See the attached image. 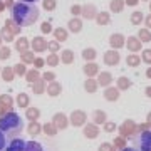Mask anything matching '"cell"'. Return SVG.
I'll return each instance as SVG.
<instances>
[{"label":"cell","instance_id":"1","mask_svg":"<svg viewBox=\"0 0 151 151\" xmlns=\"http://www.w3.org/2000/svg\"><path fill=\"white\" fill-rule=\"evenodd\" d=\"M12 19L19 25H32L34 22L39 19V9L32 4H25V2H19L12 9Z\"/></svg>","mask_w":151,"mask_h":151},{"label":"cell","instance_id":"2","mask_svg":"<svg viewBox=\"0 0 151 151\" xmlns=\"http://www.w3.org/2000/svg\"><path fill=\"white\" fill-rule=\"evenodd\" d=\"M22 126H24L22 119L15 113H7L5 116L0 118V129L9 138H17V134H20Z\"/></svg>","mask_w":151,"mask_h":151},{"label":"cell","instance_id":"3","mask_svg":"<svg viewBox=\"0 0 151 151\" xmlns=\"http://www.w3.org/2000/svg\"><path fill=\"white\" fill-rule=\"evenodd\" d=\"M134 145L141 151H151V131H143L134 138Z\"/></svg>","mask_w":151,"mask_h":151},{"label":"cell","instance_id":"4","mask_svg":"<svg viewBox=\"0 0 151 151\" xmlns=\"http://www.w3.org/2000/svg\"><path fill=\"white\" fill-rule=\"evenodd\" d=\"M25 141H22L20 138H12L10 145L7 146V151H25Z\"/></svg>","mask_w":151,"mask_h":151},{"label":"cell","instance_id":"5","mask_svg":"<svg viewBox=\"0 0 151 151\" xmlns=\"http://www.w3.org/2000/svg\"><path fill=\"white\" fill-rule=\"evenodd\" d=\"M25 151H44L42 145L40 143H35V141H30L25 145Z\"/></svg>","mask_w":151,"mask_h":151},{"label":"cell","instance_id":"6","mask_svg":"<svg viewBox=\"0 0 151 151\" xmlns=\"http://www.w3.org/2000/svg\"><path fill=\"white\" fill-rule=\"evenodd\" d=\"M7 146V141H5V133L0 129V151H4V148Z\"/></svg>","mask_w":151,"mask_h":151},{"label":"cell","instance_id":"7","mask_svg":"<svg viewBox=\"0 0 151 151\" xmlns=\"http://www.w3.org/2000/svg\"><path fill=\"white\" fill-rule=\"evenodd\" d=\"M20 2H25V4H35L37 0H20Z\"/></svg>","mask_w":151,"mask_h":151},{"label":"cell","instance_id":"8","mask_svg":"<svg viewBox=\"0 0 151 151\" xmlns=\"http://www.w3.org/2000/svg\"><path fill=\"white\" fill-rule=\"evenodd\" d=\"M124 151H141V150H136V148H126Z\"/></svg>","mask_w":151,"mask_h":151}]
</instances>
